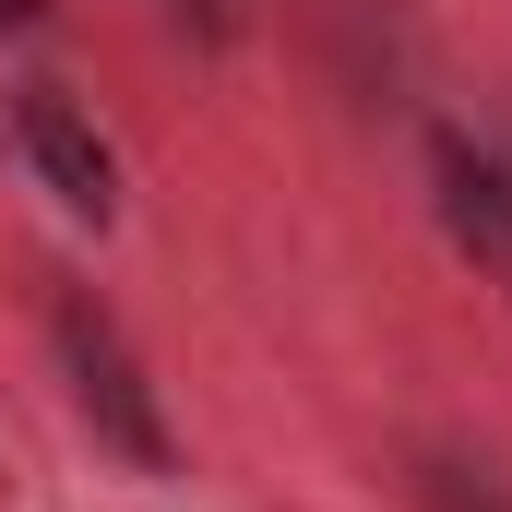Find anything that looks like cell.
<instances>
[{
  "label": "cell",
  "mask_w": 512,
  "mask_h": 512,
  "mask_svg": "<svg viewBox=\"0 0 512 512\" xmlns=\"http://www.w3.org/2000/svg\"><path fill=\"white\" fill-rule=\"evenodd\" d=\"M429 191H441L453 251L489 286H512V155H489L477 131H429Z\"/></svg>",
  "instance_id": "obj_3"
},
{
  "label": "cell",
  "mask_w": 512,
  "mask_h": 512,
  "mask_svg": "<svg viewBox=\"0 0 512 512\" xmlns=\"http://www.w3.org/2000/svg\"><path fill=\"white\" fill-rule=\"evenodd\" d=\"M48 346H60V382H72V417L96 429V453H120L131 477H179L167 405H155L143 358L120 346V322H108L84 286H60V298H48Z\"/></svg>",
  "instance_id": "obj_1"
},
{
  "label": "cell",
  "mask_w": 512,
  "mask_h": 512,
  "mask_svg": "<svg viewBox=\"0 0 512 512\" xmlns=\"http://www.w3.org/2000/svg\"><path fill=\"white\" fill-rule=\"evenodd\" d=\"M12 155H24V167H36V179L72 203V215H96V227L120 215V155H108V131L84 120L72 96L24 84V96H12Z\"/></svg>",
  "instance_id": "obj_2"
},
{
  "label": "cell",
  "mask_w": 512,
  "mask_h": 512,
  "mask_svg": "<svg viewBox=\"0 0 512 512\" xmlns=\"http://www.w3.org/2000/svg\"><path fill=\"white\" fill-rule=\"evenodd\" d=\"M0 24H36V0H0Z\"/></svg>",
  "instance_id": "obj_6"
},
{
  "label": "cell",
  "mask_w": 512,
  "mask_h": 512,
  "mask_svg": "<svg viewBox=\"0 0 512 512\" xmlns=\"http://www.w3.org/2000/svg\"><path fill=\"white\" fill-rule=\"evenodd\" d=\"M179 24H203V36H227V0H167Z\"/></svg>",
  "instance_id": "obj_5"
},
{
  "label": "cell",
  "mask_w": 512,
  "mask_h": 512,
  "mask_svg": "<svg viewBox=\"0 0 512 512\" xmlns=\"http://www.w3.org/2000/svg\"><path fill=\"white\" fill-rule=\"evenodd\" d=\"M417 512H512V477L465 465V453H417Z\"/></svg>",
  "instance_id": "obj_4"
}]
</instances>
